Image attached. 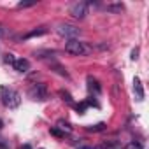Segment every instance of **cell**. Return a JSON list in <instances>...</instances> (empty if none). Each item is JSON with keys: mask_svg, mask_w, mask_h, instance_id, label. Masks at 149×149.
Wrapping results in <instances>:
<instances>
[{"mask_svg": "<svg viewBox=\"0 0 149 149\" xmlns=\"http://www.w3.org/2000/svg\"><path fill=\"white\" fill-rule=\"evenodd\" d=\"M0 98H2V104H4L6 107H9V109H16V107H19V104H21V95H19L16 90L7 88V86H2V88H0Z\"/></svg>", "mask_w": 149, "mask_h": 149, "instance_id": "cell-1", "label": "cell"}, {"mask_svg": "<svg viewBox=\"0 0 149 149\" xmlns=\"http://www.w3.org/2000/svg\"><path fill=\"white\" fill-rule=\"evenodd\" d=\"M65 51H67L68 54H74V56H81V54L86 53V47H84V44H83L81 40L70 39V40L65 44Z\"/></svg>", "mask_w": 149, "mask_h": 149, "instance_id": "cell-2", "label": "cell"}, {"mask_svg": "<svg viewBox=\"0 0 149 149\" xmlns=\"http://www.w3.org/2000/svg\"><path fill=\"white\" fill-rule=\"evenodd\" d=\"M28 95H30V98L32 100H37V102H44L46 98H47V88H46V84H33L30 90H28Z\"/></svg>", "mask_w": 149, "mask_h": 149, "instance_id": "cell-3", "label": "cell"}, {"mask_svg": "<svg viewBox=\"0 0 149 149\" xmlns=\"http://www.w3.org/2000/svg\"><path fill=\"white\" fill-rule=\"evenodd\" d=\"M70 14L74 18H77V19H83L88 14V4L86 2H76L70 7Z\"/></svg>", "mask_w": 149, "mask_h": 149, "instance_id": "cell-4", "label": "cell"}, {"mask_svg": "<svg viewBox=\"0 0 149 149\" xmlns=\"http://www.w3.org/2000/svg\"><path fill=\"white\" fill-rule=\"evenodd\" d=\"M58 33L63 35V37L74 39V37H77V35L81 33V30H79L77 26H72V25H60V26H58Z\"/></svg>", "mask_w": 149, "mask_h": 149, "instance_id": "cell-5", "label": "cell"}, {"mask_svg": "<svg viewBox=\"0 0 149 149\" xmlns=\"http://www.w3.org/2000/svg\"><path fill=\"white\" fill-rule=\"evenodd\" d=\"M18 72H21V74H25V72H28L30 70V61L26 60V58H18L16 61H14V65H13Z\"/></svg>", "mask_w": 149, "mask_h": 149, "instance_id": "cell-6", "label": "cell"}, {"mask_svg": "<svg viewBox=\"0 0 149 149\" xmlns=\"http://www.w3.org/2000/svg\"><path fill=\"white\" fill-rule=\"evenodd\" d=\"M46 33H47V28H46V26H39V28H35V30L28 32V33L25 35V39H33V37H40V35H46Z\"/></svg>", "mask_w": 149, "mask_h": 149, "instance_id": "cell-7", "label": "cell"}, {"mask_svg": "<svg viewBox=\"0 0 149 149\" xmlns=\"http://www.w3.org/2000/svg\"><path fill=\"white\" fill-rule=\"evenodd\" d=\"M133 91L137 93V98L139 100H144V90H142V83H140L139 77L133 79Z\"/></svg>", "mask_w": 149, "mask_h": 149, "instance_id": "cell-8", "label": "cell"}, {"mask_svg": "<svg viewBox=\"0 0 149 149\" xmlns=\"http://www.w3.org/2000/svg\"><path fill=\"white\" fill-rule=\"evenodd\" d=\"M88 90L90 91H95V95H98L100 93V86H98V81L95 79V77H88Z\"/></svg>", "mask_w": 149, "mask_h": 149, "instance_id": "cell-9", "label": "cell"}, {"mask_svg": "<svg viewBox=\"0 0 149 149\" xmlns=\"http://www.w3.org/2000/svg\"><path fill=\"white\" fill-rule=\"evenodd\" d=\"M144 146H142V142H139V140H133V142H130V144H126L125 147H121V149H142Z\"/></svg>", "mask_w": 149, "mask_h": 149, "instance_id": "cell-10", "label": "cell"}, {"mask_svg": "<svg viewBox=\"0 0 149 149\" xmlns=\"http://www.w3.org/2000/svg\"><path fill=\"white\" fill-rule=\"evenodd\" d=\"M60 97H61V100H63V102H67V104H72V95H70L68 91H65V90H60Z\"/></svg>", "mask_w": 149, "mask_h": 149, "instance_id": "cell-11", "label": "cell"}, {"mask_svg": "<svg viewBox=\"0 0 149 149\" xmlns=\"http://www.w3.org/2000/svg\"><path fill=\"white\" fill-rule=\"evenodd\" d=\"M102 130H105V123H97L88 126V132H102Z\"/></svg>", "mask_w": 149, "mask_h": 149, "instance_id": "cell-12", "label": "cell"}, {"mask_svg": "<svg viewBox=\"0 0 149 149\" xmlns=\"http://www.w3.org/2000/svg\"><path fill=\"white\" fill-rule=\"evenodd\" d=\"M37 4V0H25V2H19L18 4V7L19 9H23V7H32V6H35Z\"/></svg>", "mask_w": 149, "mask_h": 149, "instance_id": "cell-13", "label": "cell"}, {"mask_svg": "<svg viewBox=\"0 0 149 149\" xmlns=\"http://www.w3.org/2000/svg\"><path fill=\"white\" fill-rule=\"evenodd\" d=\"M4 61H6V63H9V65H14V61H16V58H14V54H11V53H7V54H4Z\"/></svg>", "mask_w": 149, "mask_h": 149, "instance_id": "cell-14", "label": "cell"}, {"mask_svg": "<svg viewBox=\"0 0 149 149\" xmlns=\"http://www.w3.org/2000/svg\"><path fill=\"white\" fill-rule=\"evenodd\" d=\"M49 132H51V135H54V137H60V139H63V137H65V133H63V132H60L58 128H51Z\"/></svg>", "mask_w": 149, "mask_h": 149, "instance_id": "cell-15", "label": "cell"}, {"mask_svg": "<svg viewBox=\"0 0 149 149\" xmlns=\"http://www.w3.org/2000/svg\"><path fill=\"white\" fill-rule=\"evenodd\" d=\"M58 125H60V126H61V128H65V130H67V132H70V125H68V123H67V121H60V123H58Z\"/></svg>", "mask_w": 149, "mask_h": 149, "instance_id": "cell-16", "label": "cell"}, {"mask_svg": "<svg viewBox=\"0 0 149 149\" xmlns=\"http://www.w3.org/2000/svg\"><path fill=\"white\" fill-rule=\"evenodd\" d=\"M86 105H88V104H81V105H77L76 109H77V111H79V112L83 114V112H84V109H86Z\"/></svg>", "mask_w": 149, "mask_h": 149, "instance_id": "cell-17", "label": "cell"}, {"mask_svg": "<svg viewBox=\"0 0 149 149\" xmlns=\"http://www.w3.org/2000/svg\"><path fill=\"white\" fill-rule=\"evenodd\" d=\"M137 54H139V49H135V51H133V53H132V60H137V58H139V56H137Z\"/></svg>", "mask_w": 149, "mask_h": 149, "instance_id": "cell-18", "label": "cell"}, {"mask_svg": "<svg viewBox=\"0 0 149 149\" xmlns=\"http://www.w3.org/2000/svg\"><path fill=\"white\" fill-rule=\"evenodd\" d=\"M79 149H97V147H91V146H81Z\"/></svg>", "mask_w": 149, "mask_h": 149, "instance_id": "cell-19", "label": "cell"}, {"mask_svg": "<svg viewBox=\"0 0 149 149\" xmlns=\"http://www.w3.org/2000/svg\"><path fill=\"white\" fill-rule=\"evenodd\" d=\"M4 35H6V32H4V28H2V26H0V37H4Z\"/></svg>", "mask_w": 149, "mask_h": 149, "instance_id": "cell-20", "label": "cell"}, {"mask_svg": "<svg viewBox=\"0 0 149 149\" xmlns=\"http://www.w3.org/2000/svg\"><path fill=\"white\" fill-rule=\"evenodd\" d=\"M21 149H30V146H23V147H21Z\"/></svg>", "mask_w": 149, "mask_h": 149, "instance_id": "cell-21", "label": "cell"}, {"mask_svg": "<svg viewBox=\"0 0 149 149\" xmlns=\"http://www.w3.org/2000/svg\"><path fill=\"white\" fill-rule=\"evenodd\" d=\"M0 128H2V121H0Z\"/></svg>", "mask_w": 149, "mask_h": 149, "instance_id": "cell-22", "label": "cell"}]
</instances>
